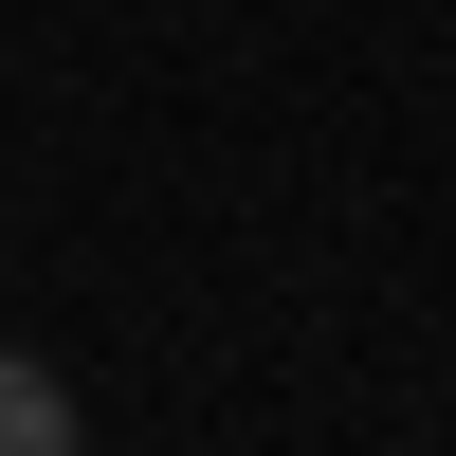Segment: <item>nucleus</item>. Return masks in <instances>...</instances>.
<instances>
[{
	"instance_id": "1",
	"label": "nucleus",
	"mask_w": 456,
	"mask_h": 456,
	"mask_svg": "<svg viewBox=\"0 0 456 456\" xmlns=\"http://www.w3.org/2000/svg\"><path fill=\"white\" fill-rule=\"evenodd\" d=\"M0 456H92V420H73V384L37 347H0Z\"/></svg>"
}]
</instances>
